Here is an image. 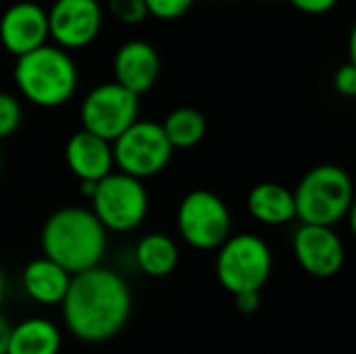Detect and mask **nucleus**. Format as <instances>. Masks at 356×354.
Returning <instances> with one entry per match:
<instances>
[{
  "instance_id": "obj_1",
  "label": "nucleus",
  "mask_w": 356,
  "mask_h": 354,
  "mask_svg": "<svg viewBox=\"0 0 356 354\" xmlns=\"http://www.w3.org/2000/svg\"><path fill=\"white\" fill-rule=\"evenodd\" d=\"M134 309L131 288L111 267H94L71 280L60 305L67 332L88 344L113 340L129 321Z\"/></svg>"
},
{
  "instance_id": "obj_2",
  "label": "nucleus",
  "mask_w": 356,
  "mask_h": 354,
  "mask_svg": "<svg viewBox=\"0 0 356 354\" xmlns=\"http://www.w3.org/2000/svg\"><path fill=\"white\" fill-rule=\"evenodd\" d=\"M40 246L46 259L77 275L102 265L108 232L92 209L63 207L44 221Z\"/></svg>"
},
{
  "instance_id": "obj_3",
  "label": "nucleus",
  "mask_w": 356,
  "mask_h": 354,
  "mask_svg": "<svg viewBox=\"0 0 356 354\" xmlns=\"http://www.w3.org/2000/svg\"><path fill=\"white\" fill-rule=\"evenodd\" d=\"M13 79L27 102L40 108H56L75 96L79 73L67 50L54 44H44L17 58Z\"/></svg>"
},
{
  "instance_id": "obj_4",
  "label": "nucleus",
  "mask_w": 356,
  "mask_h": 354,
  "mask_svg": "<svg viewBox=\"0 0 356 354\" xmlns=\"http://www.w3.org/2000/svg\"><path fill=\"white\" fill-rule=\"evenodd\" d=\"M355 182L340 165H317L305 173L294 190L296 219L302 225L334 227L348 217L355 202Z\"/></svg>"
},
{
  "instance_id": "obj_5",
  "label": "nucleus",
  "mask_w": 356,
  "mask_h": 354,
  "mask_svg": "<svg viewBox=\"0 0 356 354\" xmlns=\"http://www.w3.org/2000/svg\"><path fill=\"white\" fill-rule=\"evenodd\" d=\"M273 271V255L269 244L257 234L229 236L215 259V273L223 290L238 296L244 292H261Z\"/></svg>"
},
{
  "instance_id": "obj_6",
  "label": "nucleus",
  "mask_w": 356,
  "mask_h": 354,
  "mask_svg": "<svg viewBox=\"0 0 356 354\" xmlns=\"http://www.w3.org/2000/svg\"><path fill=\"white\" fill-rule=\"evenodd\" d=\"M92 213L106 232L129 234L138 230L150 209V196L142 179L113 171L98 182L92 196Z\"/></svg>"
},
{
  "instance_id": "obj_7",
  "label": "nucleus",
  "mask_w": 356,
  "mask_h": 354,
  "mask_svg": "<svg viewBox=\"0 0 356 354\" xmlns=\"http://www.w3.org/2000/svg\"><path fill=\"white\" fill-rule=\"evenodd\" d=\"M113 156L117 171L144 182L167 169L173 159V146L161 123L138 119L113 142Z\"/></svg>"
},
{
  "instance_id": "obj_8",
  "label": "nucleus",
  "mask_w": 356,
  "mask_h": 354,
  "mask_svg": "<svg viewBox=\"0 0 356 354\" xmlns=\"http://www.w3.org/2000/svg\"><path fill=\"white\" fill-rule=\"evenodd\" d=\"M177 232L196 250H219L232 236V213L211 190H192L177 207Z\"/></svg>"
},
{
  "instance_id": "obj_9",
  "label": "nucleus",
  "mask_w": 356,
  "mask_h": 354,
  "mask_svg": "<svg viewBox=\"0 0 356 354\" xmlns=\"http://www.w3.org/2000/svg\"><path fill=\"white\" fill-rule=\"evenodd\" d=\"M140 115V96L131 94L117 81H104L94 86L79 106L81 129L115 142L127 131Z\"/></svg>"
},
{
  "instance_id": "obj_10",
  "label": "nucleus",
  "mask_w": 356,
  "mask_h": 354,
  "mask_svg": "<svg viewBox=\"0 0 356 354\" xmlns=\"http://www.w3.org/2000/svg\"><path fill=\"white\" fill-rule=\"evenodd\" d=\"M102 23L100 0H54L48 8L50 40L67 52L90 46L100 35Z\"/></svg>"
},
{
  "instance_id": "obj_11",
  "label": "nucleus",
  "mask_w": 356,
  "mask_h": 354,
  "mask_svg": "<svg viewBox=\"0 0 356 354\" xmlns=\"http://www.w3.org/2000/svg\"><path fill=\"white\" fill-rule=\"evenodd\" d=\"M292 250L298 265L313 277H334L346 263V248L334 227L298 225L292 236Z\"/></svg>"
},
{
  "instance_id": "obj_12",
  "label": "nucleus",
  "mask_w": 356,
  "mask_h": 354,
  "mask_svg": "<svg viewBox=\"0 0 356 354\" xmlns=\"http://www.w3.org/2000/svg\"><path fill=\"white\" fill-rule=\"evenodd\" d=\"M50 40L48 10L31 0L13 2L0 17V44L15 58L25 56Z\"/></svg>"
},
{
  "instance_id": "obj_13",
  "label": "nucleus",
  "mask_w": 356,
  "mask_h": 354,
  "mask_svg": "<svg viewBox=\"0 0 356 354\" xmlns=\"http://www.w3.org/2000/svg\"><path fill=\"white\" fill-rule=\"evenodd\" d=\"M113 75L119 86L136 96L154 88L161 75V56L146 40H127L113 56Z\"/></svg>"
},
{
  "instance_id": "obj_14",
  "label": "nucleus",
  "mask_w": 356,
  "mask_h": 354,
  "mask_svg": "<svg viewBox=\"0 0 356 354\" xmlns=\"http://www.w3.org/2000/svg\"><path fill=\"white\" fill-rule=\"evenodd\" d=\"M65 163L79 182H100L115 171L113 144L79 129L65 144Z\"/></svg>"
},
{
  "instance_id": "obj_15",
  "label": "nucleus",
  "mask_w": 356,
  "mask_h": 354,
  "mask_svg": "<svg viewBox=\"0 0 356 354\" xmlns=\"http://www.w3.org/2000/svg\"><path fill=\"white\" fill-rule=\"evenodd\" d=\"M73 275L65 271L54 261L40 257L25 265L21 273V286L29 300L42 305V307H60Z\"/></svg>"
},
{
  "instance_id": "obj_16",
  "label": "nucleus",
  "mask_w": 356,
  "mask_h": 354,
  "mask_svg": "<svg viewBox=\"0 0 356 354\" xmlns=\"http://www.w3.org/2000/svg\"><path fill=\"white\" fill-rule=\"evenodd\" d=\"M248 213L263 225H288L296 221V200L294 192L275 182L257 184L246 198Z\"/></svg>"
},
{
  "instance_id": "obj_17",
  "label": "nucleus",
  "mask_w": 356,
  "mask_h": 354,
  "mask_svg": "<svg viewBox=\"0 0 356 354\" xmlns=\"http://www.w3.org/2000/svg\"><path fill=\"white\" fill-rule=\"evenodd\" d=\"M63 344L60 330L46 317H27L13 325L8 354H58Z\"/></svg>"
},
{
  "instance_id": "obj_18",
  "label": "nucleus",
  "mask_w": 356,
  "mask_h": 354,
  "mask_svg": "<svg viewBox=\"0 0 356 354\" xmlns=\"http://www.w3.org/2000/svg\"><path fill=\"white\" fill-rule=\"evenodd\" d=\"M136 267L148 277H167L179 263V248L167 234L154 232L138 240L134 248Z\"/></svg>"
},
{
  "instance_id": "obj_19",
  "label": "nucleus",
  "mask_w": 356,
  "mask_h": 354,
  "mask_svg": "<svg viewBox=\"0 0 356 354\" xmlns=\"http://www.w3.org/2000/svg\"><path fill=\"white\" fill-rule=\"evenodd\" d=\"M161 125L173 150L194 148L207 136V119L198 108H192V106H179L171 111Z\"/></svg>"
},
{
  "instance_id": "obj_20",
  "label": "nucleus",
  "mask_w": 356,
  "mask_h": 354,
  "mask_svg": "<svg viewBox=\"0 0 356 354\" xmlns=\"http://www.w3.org/2000/svg\"><path fill=\"white\" fill-rule=\"evenodd\" d=\"M23 119V108L17 96L8 92H0V140L10 138Z\"/></svg>"
},
{
  "instance_id": "obj_21",
  "label": "nucleus",
  "mask_w": 356,
  "mask_h": 354,
  "mask_svg": "<svg viewBox=\"0 0 356 354\" xmlns=\"http://www.w3.org/2000/svg\"><path fill=\"white\" fill-rule=\"evenodd\" d=\"M106 8L125 25H138L148 17V6L144 0H106Z\"/></svg>"
},
{
  "instance_id": "obj_22",
  "label": "nucleus",
  "mask_w": 356,
  "mask_h": 354,
  "mask_svg": "<svg viewBox=\"0 0 356 354\" xmlns=\"http://www.w3.org/2000/svg\"><path fill=\"white\" fill-rule=\"evenodd\" d=\"M146 6H148V15L161 19V21H173V19H179L184 17L194 0H144Z\"/></svg>"
},
{
  "instance_id": "obj_23",
  "label": "nucleus",
  "mask_w": 356,
  "mask_h": 354,
  "mask_svg": "<svg viewBox=\"0 0 356 354\" xmlns=\"http://www.w3.org/2000/svg\"><path fill=\"white\" fill-rule=\"evenodd\" d=\"M334 88L338 94L346 96V98H355L356 96V67L346 63L342 65L336 75H334Z\"/></svg>"
},
{
  "instance_id": "obj_24",
  "label": "nucleus",
  "mask_w": 356,
  "mask_h": 354,
  "mask_svg": "<svg viewBox=\"0 0 356 354\" xmlns=\"http://www.w3.org/2000/svg\"><path fill=\"white\" fill-rule=\"evenodd\" d=\"M288 2L305 15H325L332 8H336L340 0H288Z\"/></svg>"
},
{
  "instance_id": "obj_25",
  "label": "nucleus",
  "mask_w": 356,
  "mask_h": 354,
  "mask_svg": "<svg viewBox=\"0 0 356 354\" xmlns=\"http://www.w3.org/2000/svg\"><path fill=\"white\" fill-rule=\"evenodd\" d=\"M234 300H236V309L240 313L250 315V313L259 311V307H261V292H244V294L234 296Z\"/></svg>"
},
{
  "instance_id": "obj_26",
  "label": "nucleus",
  "mask_w": 356,
  "mask_h": 354,
  "mask_svg": "<svg viewBox=\"0 0 356 354\" xmlns=\"http://www.w3.org/2000/svg\"><path fill=\"white\" fill-rule=\"evenodd\" d=\"M10 330H13V325H10V323L0 315V354H8Z\"/></svg>"
},
{
  "instance_id": "obj_27",
  "label": "nucleus",
  "mask_w": 356,
  "mask_h": 354,
  "mask_svg": "<svg viewBox=\"0 0 356 354\" xmlns=\"http://www.w3.org/2000/svg\"><path fill=\"white\" fill-rule=\"evenodd\" d=\"M348 58H350V65L356 67V21L353 23L350 35H348Z\"/></svg>"
},
{
  "instance_id": "obj_28",
  "label": "nucleus",
  "mask_w": 356,
  "mask_h": 354,
  "mask_svg": "<svg viewBox=\"0 0 356 354\" xmlns=\"http://www.w3.org/2000/svg\"><path fill=\"white\" fill-rule=\"evenodd\" d=\"M96 186H98V182H79V192L83 194V198L92 200V196L96 192Z\"/></svg>"
},
{
  "instance_id": "obj_29",
  "label": "nucleus",
  "mask_w": 356,
  "mask_h": 354,
  "mask_svg": "<svg viewBox=\"0 0 356 354\" xmlns=\"http://www.w3.org/2000/svg\"><path fill=\"white\" fill-rule=\"evenodd\" d=\"M348 227H350V232H353V236L356 238V198L355 202H353V207H350V213H348Z\"/></svg>"
},
{
  "instance_id": "obj_30",
  "label": "nucleus",
  "mask_w": 356,
  "mask_h": 354,
  "mask_svg": "<svg viewBox=\"0 0 356 354\" xmlns=\"http://www.w3.org/2000/svg\"><path fill=\"white\" fill-rule=\"evenodd\" d=\"M4 292H6V280H4V271H2V267H0V303H2V298H4Z\"/></svg>"
},
{
  "instance_id": "obj_31",
  "label": "nucleus",
  "mask_w": 356,
  "mask_h": 354,
  "mask_svg": "<svg viewBox=\"0 0 356 354\" xmlns=\"http://www.w3.org/2000/svg\"><path fill=\"white\" fill-rule=\"evenodd\" d=\"M0 171H2V150H0Z\"/></svg>"
},
{
  "instance_id": "obj_32",
  "label": "nucleus",
  "mask_w": 356,
  "mask_h": 354,
  "mask_svg": "<svg viewBox=\"0 0 356 354\" xmlns=\"http://www.w3.org/2000/svg\"><path fill=\"white\" fill-rule=\"evenodd\" d=\"M261 2H275V0H261Z\"/></svg>"
}]
</instances>
